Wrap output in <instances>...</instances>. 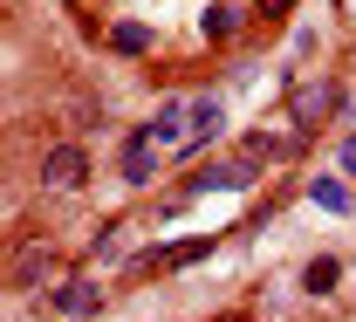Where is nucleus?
Returning <instances> with one entry per match:
<instances>
[{"mask_svg":"<svg viewBox=\"0 0 356 322\" xmlns=\"http://www.w3.org/2000/svg\"><path fill=\"white\" fill-rule=\"evenodd\" d=\"M89 185V158H83V144H55L42 158V192H83Z\"/></svg>","mask_w":356,"mask_h":322,"instance_id":"f257e3e1","label":"nucleus"},{"mask_svg":"<svg viewBox=\"0 0 356 322\" xmlns=\"http://www.w3.org/2000/svg\"><path fill=\"white\" fill-rule=\"evenodd\" d=\"M336 103H343L336 83H302V90H295V124H322Z\"/></svg>","mask_w":356,"mask_h":322,"instance_id":"f03ea898","label":"nucleus"},{"mask_svg":"<svg viewBox=\"0 0 356 322\" xmlns=\"http://www.w3.org/2000/svg\"><path fill=\"white\" fill-rule=\"evenodd\" d=\"M213 240H172V247H158V254H144L137 261V275H165V268H185V261H199Z\"/></svg>","mask_w":356,"mask_h":322,"instance_id":"7ed1b4c3","label":"nucleus"},{"mask_svg":"<svg viewBox=\"0 0 356 322\" xmlns=\"http://www.w3.org/2000/svg\"><path fill=\"white\" fill-rule=\"evenodd\" d=\"M151 172H158V158H151V131L124 138V179H131V185H151Z\"/></svg>","mask_w":356,"mask_h":322,"instance_id":"20e7f679","label":"nucleus"},{"mask_svg":"<svg viewBox=\"0 0 356 322\" xmlns=\"http://www.w3.org/2000/svg\"><path fill=\"white\" fill-rule=\"evenodd\" d=\"M96 302H103V288H96V281H69V288H55V295H48V309H62V316H89Z\"/></svg>","mask_w":356,"mask_h":322,"instance_id":"39448f33","label":"nucleus"},{"mask_svg":"<svg viewBox=\"0 0 356 322\" xmlns=\"http://www.w3.org/2000/svg\"><path fill=\"white\" fill-rule=\"evenodd\" d=\"M336 275H343V268L322 254V261H309V268H302V288H309V295H329V288H336Z\"/></svg>","mask_w":356,"mask_h":322,"instance_id":"423d86ee","label":"nucleus"},{"mask_svg":"<svg viewBox=\"0 0 356 322\" xmlns=\"http://www.w3.org/2000/svg\"><path fill=\"white\" fill-rule=\"evenodd\" d=\"M309 199H315V206H329V213H343V206H350V192H343L336 179H315V185H309Z\"/></svg>","mask_w":356,"mask_h":322,"instance_id":"0eeeda50","label":"nucleus"},{"mask_svg":"<svg viewBox=\"0 0 356 322\" xmlns=\"http://www.w3.org/2000/svg\"><path fill=\"white\" fill-rule=\"evenodd\" d=\"M110 42L124 48V55H144V48H151V35H144L137 21H124V28H110Z\"/></svg>","mask_w":356,"mask_h":322,"instance_id":"6e6552de","label":"nucleus"},{"mask_svg":"<svg viewBox=\"0 0 356 322\" xmlns=\"http://www.w3.org/2000/svg\"><path fill=\"white\" fill-rule=\"evenodd\" d=\"M48 261H55V254H48V247H28V254H21V268H14V275H21V281H35V275H48Z\"/></svg>","mask_w":356,"mask_h":322,"instance_id":"1a4fd4ad","label":"nucleus"},{"mask_svg":"<svg viewBox=\"0 0 356 322\" xmlns=\"http://www.w3.org/2000/svg\"><path fill=\"white\" fill-rule=\"evenodd\" d=\"M343 165H350V172H356V138H350V144H343Z\"/></svg>","mask_w":356,"mask_h":322,"instance_id":"9d476101","label":"nucleus"}]
</instances>
